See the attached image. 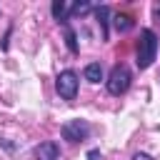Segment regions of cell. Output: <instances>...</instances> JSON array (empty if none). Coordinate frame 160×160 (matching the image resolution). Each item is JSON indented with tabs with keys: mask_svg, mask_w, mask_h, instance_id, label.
Returning <instances> with one entry per match:
<instances>
[{
	"mask_svg": "<svg viewBox=\"0 0 160 160\" xmlns=\"http://www.w3.org/2000/svg\"><path fill=\"white\" fill-rule=\"evenodd\" d=\"M158 58V35L150 30V28H142L140 30V40H138V68L140 70H148Z\"/></svg>",
	"mask_w": 160,
	"mask_h": 160,
	"instance_id": "obj_1",
	"label": "cell"
},
{
	"mask_svg": "<svg viewBox=\"0 0 160 160\" xmlns=\"http://www.w3.org/2000/svg\"><path fill=\"white\" fill-rule=\"evenodd\" d=\"M130 82H132L130 68L122 65V62H118V65L110 70V75H108V92H110V95H122V92H128Z\"/></svg>",
	"mask_w": 160,
	"mask_h": 160,
	"instance_id": "obj_2",
	"label": "cell"
},
{
	"mask_svg": "<svg viewBox=\"0 0 160 160\" xmlns=\"http://www.w3.org/2000/svg\"><path fill=\"white\" fill-rule=\"evenodd\" d=\"M90 122L88 120H68V122H62V128H60V135H62V140H68V142H82V140H88L90 138Z\"/></svg>",
	"mask_w": 160,
	"mask_h": 160,
	"instance_id": "obj_3",
	"label": "cell"
},
{
	"mask_svg": "<svg viewBox=\"0 0 160 160\" xmlns=\"http://www.w3.org/2000/svg\"><path fill=\"white\" fill-rule=\"evenodd\" d=\"M55 90L62 100H75L78 98V72L75 70H62L55 80Z\"/></svg>",
	"mask_w": 160,
	"mask_h": 160,
	"instance_id": "obj_4",
	"label": "cell"
},
{
	"mask_svg": "<svg viewBox=\"0 0 160 160\" xmlns=\"http://www.w3.org/2000/svg\"><path fill=\"white\" fill-rule=\"evenodd\" d=\"M35 160H60V145L55 140H45L35 148Z\"/></svg>",
	"mask_w": 160,
	"mask_h": 160,
	"instance_id": "obj_5",
	"label": "cell"
},
{
	"mask_svg": "<svg viewBox=\"0 0 160 160\" xmlns=\"http://www.w3.org/2000/svg\"><path fill=\"white\" fill-rule=\"evenodd\" d=\"M50 12H52V18H55L60 25H65V22H68V18H70V8H68V2H65V0H52Z\"/></svg>",
	"mask_w": 160,
	"mask_h": 160,
	"instance_id": "obj_6",
	"label": "cell"
},
{
	"mask_svg": "<svg viewBox=\"0 0 160 160\" xmlns=\"http://www.w3.org/2000/svg\"><path fill=\"white\" fill-rule=\"evenodd\" d=\"M112 25H115V30L118 32H130L132 28H135V20H132V15H128V12H118L115 18H112Z\"/></svg>",
	"mask_w": 160,
	"mask_h": 160,
	"instance_id": "obj_7",
	"label": "cell"
},
{
	"mask_svg": "<svg viewBox=\"0 0 160 160\" xmlns=\"http://www.w3.org/2000/svg\"><path fill=\"white\" fill-rule=\"evenodd\" d=\"M95 18H98V22H100L102 40H108V18H110V8H108V5H100V8H95Z\"/></svg>",
	"mask_w": 160,
	"mask_h": 160,
	"instance_id": "obj_8",
	"label": "cell"
},
{
	"mask_svg": "<svg viewBox=\"0 0 160 160\" xmlns=\"http://www.w3.org/2000/svg\"><path fill=\"white\" fill-rule=\"evenodd\" d=\"M62 35H65V45H68V50L75 55V52L80 50V45H78V35H75V30H72L68 22L62 25Z\"/></svg>",
	"mask_w": 160,
	"mask_h": 160,
	"instance_id": "obj_9",
	"label": "cell"
},
{
	"mask_svg": "<svg viewBox=\"0 0 160 160\" xmlns=\"http://www.w3.org/2000/svg\"><path fill=\"white\" fill-rule=\"evenodd\" d=\"M85 80H90V82H100V80H102V65H100V62H90V65H85Z\"/></svg>",
	"mask_w": 160,
	"mask_h": 160,
	"instance_id": "obj_10",
	"label": "cell"
},
{
	"mask_svg": "<svg viewBox=\"0 0 160 160\" xmlns=\"http://www.w3.org/2000/svg\"><path fill=\"white\" fill-rule=\"evenodd\" d=\"M90 12V2L88 0H78L72 8H70V15L72 18H82V15H88Z\"/></svg>",
	"mask_w": 160,
	"mask_h": 160,
	"instance_id": "obj_11",
	"label": "cell"
},
{
	"mask_svg": "<svg viewBox=\"0 0 160 160\" xmlns=\"http://www.w3.org/2000/svg\"><path fill=\"white\" fill-rule=\"evenodd\" d=\"M152 18H155V20L160 22V0H158V2L152 5Z\"/></svg>",
	"mask_w": 160,
	"mask_h": 160,
	"instance_id": "obj_12",
	"label": "cell"
},
{
	"mask_svg": "<svg viewBox=\"0 0 160 160\" xmlns=\"http://www.w3.org/2000/svg\"><path fill=\"white\" fill-rule=\"evenodd\" d=\"M132 160H152V155H148V152H135Z\"/></svg>",
	"mask_w": 160,
	"mask_h": 160,
	"instance_id": "obj_13",
	"label": "cell"
},
{
	"mask_svg": "<svg viewBox=\"0 0 160 160\" xmlns=\"http://www.w3.org/2000/svg\"><path fill=\"white\" fill-rule=\"evenodd\" d=\"M88 160H100V150H90L88 152Z\"/></svg>",
	"mask_w": 160,
	"mask_h": 160,
	"instance_id": "obj_14",
	"label": "cell"
}]
</instances>
